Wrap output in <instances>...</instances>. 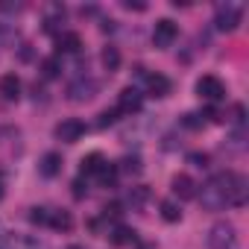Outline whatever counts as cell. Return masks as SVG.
<instances>
[{
	"label": "cell",
	"mask_w": 249,
	"mask_h": 249,
	"mask_svg": "<svg viewBox=\"0 0 249 249\" xmlns=\"http://www.w3.org/2000/svg\"><path fill=\"white\" fill-rule=\"evenodd\" d=\"M196 199L202 202L205 211H223L229 205H243L246 202V179L234 170H223V173H214L199 191H196Z\"/></svg>",
	"instance_id": "1"
},
{
	"label": "cell",
	"mask_w": 249,
	"mask_h": 249,
	"mask_svg": "<svg viewBox=\"0 0 249 249\" xmlns=\"http://www.w3.org/2000/svg\"><path fill=\"white\" fill-rule=\"evenodd\" d=\"M205 243H208V249H234V243H237V229H234L229 220H217V223L208 229Z\"/></svg>",
	"instance_id": "2"
},
{
	"label": "cell",
	"mask_w": 249,
	"mask_h": 249,
	"mask_svg": "<svg viewBox=\"0 0 249 249\" xmlns=\"http://www.w3.org/2000/svg\"><path fill=\"white\" fill-rule=\"evenodd\" d=\"M243 21V9L237 3H220L217 12H214V27L220 33H234Z\"/></svg>",
	"instance_id": "3"
},
{
	"label": "cell",
	"mask_w": 249,
	"mask_h": 249,
	"mask_svg": "<svg viewBox=\"0 0 249 249\" xmlns=\"http://www.w3.org/2000/svg\"><path fill=\"white\" fill-rule=\"evenodd\" d=\"M97 91H100V82H97L94 76H85V73H82V76H76V79L68 85V100H71V103H88Z\"/></svg>",
	"instance_id": "4"
},
{
	"label": "cell",
	"mask_w": 249,
	"mask_h": 249,
	"mask_svg": "<svg viewBox=\"0 0 249 249\" xmlns=\"http://www.w3.org/2000/svg\"><path fill=\"white\" fill-rule=\"evenodd\" d=\"M53 135H56V141H62V144H76V141L85 135V123L76 120V117H65L62 123H56Z\"/></svg>",
	"instance_id": "5"
},
{
	"label": "cell",
	"mask_w": 249,
	"mask_h": 249,
	"mask_svg": "<svg viewBox=\"0 0 249 249\" xmlns=\"http://www.w3.org/2000/svg\"><path fill=\"white\" fill-rule=\"evenodd\" d=\"M141 106H144L141 91L129 85V88H123V91L117 94V108H114V111H120V114H138Z\"/></svg>",
	"instance_id": "6"
},
{
	"label": "cell",
	"mask_w": 249,
	"mask_h": 249,
	"mask_svg": "<svg viewBox=\"0 0 249 249\" xmlns=\"http://www.w3.org/2000/svg\"><path fill=\"white\" fill-rule=\"evenodd\" d=\"M176 36H179V27L170 21V18H161V21H156V30H153V44L156 47H170L173 41H176Z\"/></svg>",
	"instance_id": "7"
},
{
	"label": "cell",
	"mask_w": 249,
	"mask_h": 249,
	"mask_svg": "<svg viewBox=\"0 0 249 249\" xmlns=\"http://www.w3.org/2000/svg\"><path fill=\"white\" fill-rule=\"evenodd\" d=\"M196 94H199L202 100L217 103V100L226 97V85H223L217 76H199V79H196Z\"/></svg>",
	"instance_id": "8"
},
{
	"label": "cell",
	"mask_w": 249,
	"mask_h": 249,
	"mask_svg": "<svg viewBox=\"0 0 249 249\" xmlns=\"http://www.w3.org/2000/svg\"><path fill=\"white\" fill-rule=\"evenodd\" d=\"M138 76L147 85L150 97H167L170 94V79L167 76H161V73H144V68H138Z\"/></svg>",
	"instance_id": "9"
},
{
	"label": "cell",
	"mask_w": 249,
	"mask_h": 249,
	"mask_svg": "<svg viewBox=\"0 0 249 249\" xmlns=\"http://www.w3.org/2000/svg\"><path fill=\"white\" fill-rule=\"evenodd\" d=\"M170 188H173V194H176L179 199H196V182H194L191 176H185V173L173 176Z\"/></svg>",
	"instance_id": "10"
},
{
	"label": "cell",
	"mask_w": 249,
	"mask_h": 249,
	"mask_svg": "<svg viewBox=\"0 0 249 249\" xmlns=\"http://www.w3.org/2000/svg\"><path fill=\"white\" fill-rule=\"evenodd\" d=\"M38 173L47 176V179L59 176V173H62V156H59V153H44L41 161H38Z\"/></svg>",
	"instance_id": "11"
},
{
	"label": "cell",
	"mask_w": 249,
	"mask_h": 249,
	"mask_svg": "<svg viewBox=\"0 0 249 249\" xmlns=\"http://www.w3.org/2000/svg\"><path fill=\"white\" fill-rule=\"evenodd\" d=\"M147 202H150V188H147V185H135V188L126 191V205H129L132 211H141Z\"/></svg>",
	"instance_id": "12"
},
{
	"label": "cell",
	"mask_w": 249,
	"mask_h": 249,
	"mask_svg": "<svg viewBox=\"0 0 249 249\" xmlns=\"http://www.w3.org/2000/svg\"><path fill=\"white\" fill-rule=\"evenodd\" d=\"M56 50H59V53H79V50H82L79 33H62V36L56 38Z\"/></svg>",
	"instance_id": "13"
},
{
	"label": "cell",
	"mask_w": 249,
	"mask_h": 249,
	"mask_svg": "<svg viewBox=\"0 0 249 249\" xmlns=\"http://www.w3.org/2000/svg\"><path fill=\"white\" fill-rule=\"evenodd\" d=\"M0 94H3V100H18L21 97V79L15 73L0 76Z\"/></svg>",
	"instance_id": "14"
},
{
	"label": "cell",
	"mask_w": 249,
	"mask_h": 249,
	"mask_svg": "<svg viewBox=\"0 0 249 249\" xmlns=\"http://www.w3.org/2000/svg\"><path fill=\"white\" fill-rule=\"evenodd\" d=\"M106 237H108L111 243H117V246H129V243H135V231L126 229V226H111Z\"/></svg>",
	"instance_id": "15"
},
{
	"label": "cell",
	"mask_w": 249,
	"mask_h": 249,
	"mask_svg": "<svg viewBox=\"0 0 249 249\" xmlns=\"http://www.w3.org/2000/svg\"><path fill=\"white\" fill-rule=\"evenodd\" d=\"M47 226L56 229V231H71L73 229V217H71V211H50Z\"/></svg>",
	"instance_id": "16"
},
{
	"label": "cell",
	"mask_w": 249,
	"mask_h": 249,
	"mask_svg": "<svg viewBox=\"0 0 249 249\" xmlns=\"http://www.w3.org/2000/svg\"><path fill=\"white\" fill-rule=\"evenodd\" d=\"M106 164H108V161H106L100 153H91V156H85V159H82V176H97Z\"/></svg>",
	"instance_id": "17"
},
{
	"label": "cell",
	"mask_w": 249,
	"mask_h": 249,
	"mask_svg": "<svg viewBox=\"0 0 249 249\" xmlns=\"http://www.w3.org/2000/svg\"><path fill=\"white\" fill-rule=\"evenodd\" d=\"M100 62H103V68H106L108 73H111V71H117V68H120V50H117V47H111V44H108V47H103Z\"/></svg>",
	"instance_id": "18"
},
{
	"label": "cell",
	"mask_w": 249,
	"mask_h": 249,
	"mask_svg": "<svg viewBox=\"0 0 249 249\" xmlns=\"http://www.w3.org/2000/svg\"><path fill=\"white\" fill-rule=\"evenodd\" d=\"M59 73H62V62H59L56 56L41 59V76H44V79H56Z\"/></svg>",
	"instance_id": "19"
},
{
	"label": "cell",
	"mask_w": 249,
	"mask_h": 249,
	"mask_svg": "<svg viewBox=\"0 0 249 249\" xmlns=\"http://www.w3.org/2000/svg\"><path fill=\"white\" fill-rule=\"evenodd\" d=\"M205 117H208V114H199V111H188V114L182 117V126H188V129H202L205 123H208Z\"/></svg>",
	"instance_id": "20"
},
{
	"label": "cell",
	"mask_w": 249,
	"mask_h": 249,
	"mask_svg": "<svg viewBox=\"0 0 249 249\" xmlns=\"http://www.w3.org/2000/svg\"><path fill=\"white\" fill-rule=\"evenodd\" d=\"M161 217H164L167 223H176V220H182V211H179V205H176V202L164 199V202H161Z\"/></svg>",
	"instance_id": "21"
},
{
	"label": "cell",
	"mask_w": 249,
	"mask_h": 249,
	"mask_svg": "<svg viewBox=\"0 0 249 249\" xmlns=\"http://www.w3.org/2000/svg\"><path fill=\"white\" fill-rule=\"evenodd\" d=\"M97 179H100V185H106V188L114 185V179H117V167H114V164H106V167L97 173Z\"/></svg>",
	"instance_id": "22"
},
{
	"label": "cell",
	"mask_w": 249,
	"mask_h": 249,
	"mask_svg": "<svg viewBox=\"0 0 249 249\" xmlns=\"http://www.w3.org/2000/svg\"><path fill=\"white\" fill-rule=\"evenodd\" d=\"M47 220H50V211H47V208H30V223L47 226Z\"/></svg>",
	"instance_id": "23"
},
{
	"label": "cell",
	"mask_w": 249,
	"mask_h": 249,
	"mask_svg": "<svg viewBox=\"0 0 249 249\" xmlns=\"http://www.w3.org/2000/svg\"><path fill=\"white\" fill-rule=\"evenodd\" d=\"M18 249H50V246L38 237H24V240H18Z\"/></svg>",
	"instance_id": "24"
},
{
	"label": "cell",
	"mask_w": 249,
	"mask_h": 249,
	"mask_svg": "<svg viewBox=\"0 0 249 249\" xmlns=\"http://www.w3.org/2000/svg\"><path fill=\"white\" fill-rule=\"evenodd\" d=\"M120 170H126V173H141V159H123L120 161Z\"/></svg>",
	"instance_id": "25"
},
{
	"label": "cell",
	"mask_w": 249,
	"mask_h": 249,
	"mask_svg": "<svg viewBox=\"0 0 249 249\" xmlns=\"http://www.w3.org/2000/svg\"><path fill=\"white\" fill-rule=\"evenodd\" d=\"M114 120H117V111H114V108H106V111H100V120H97V126H111Z\"/></svg>",
	"instance_id": "26"
},
{
	"label": "cell",
	"mask_w": 249,
	"mask_h": 249,
	"mask_svg": "<svg viewBox=\"0 0 249 249\" xmlns=\"http://www.w3.org/2000/svg\"><path fill=\"white\" fill-rule=\"evenodd\" d=\"M188 161H191V164H196V167H208V156H205V153H191V156H188Z\"/></svg>",
	"instance_id": "27"
},
{
	"label": "cell",
	"mask_w": 249,
	"mask_h": 249,
	"mask_svg": "<svg viewBox=\"0 0 249 249\" xmlns=\"http://www.w3.org/2000/svg\"><path fill=\"white\" fill-rule=\"evenodd\" d=\"M85 194H88V185H82V179H76V182H73V196L82 199Z\"/></svg>",
	"instance_id": "28"
},
{
	"label": "cell",
	"mask_w": 249,
	"mask_h": 249,
	"mask_svg": "<svg viewBox=\"0 0 249 249\" xmlns=\"http://www.w3.org/2000/svg\"><path fill=\"white\" fill-rule=\"evenodd\" d=\"M12 38H15V33H12L9 27H0V47H3L6 41H12Z\"/></svg>",
	"instance_id": "29"
},
{
	"label": "cell",
	"mask_w": 249,
	"mask_h": 249,
	"mask_svg": "<svg viewBox=\"0 0 249 249\" xmlns=\"http://www.w3.org/2000/svg\"><path fill=\"white\" fill-rule=\"evenodd\" d=\"M123 6H126V9H135V12H144V9H147V3H132V0H123Z\"/></svg>",
	"instance_id": "30"
},
{
	"label": "cell",
	"mask_w": 249,
	"mask_h": 249,
	"mask_svg": "<svg viewBox=\"0 0 249 249\" xmlns=\"http://www.w3.org/2000/svg\"><path fill=\"white\" fill-rule=\"evenodd\" d=\"M3 194H6V191H3V179H0V199H3Z\"/></svg>",
	"instance_id": "31"
},
{
	"label": "cell",
	"mask_w": 249,
	"mask_h": 249,
	"mask_svg": "<svg viewBox=\"0 0 249 249\" xmlns=\"http://www.w3.org/2000/svg\"><path fill=\"white\" fill-rule=\"evenodd\" d=\"M68 249H82V246H68Z\"/></svg>",
	"instance_id": "32"
}]
</instances>
